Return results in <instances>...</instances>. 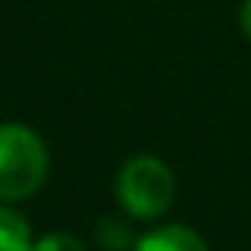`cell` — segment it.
<instances>
[{"label":"cell","instance_id":"cell-5","mask_svg":"<svg viewBox=\"0 0 251 251\" xmlns=\"http://www.w3.org/2000/svg\"><path fill=\"white\" fill-rule=\"evenodd\" d=\"M32 251H84V245L74 235H65V232H52V235H42Z\"/></svg>","mask_w":251,"mask_h":251},{"label":"cell","instance_id":"cell-4","mask_svg":"<svg viewBox=\"0 0 251 251\" xmlns=\"http://www.w3.org/2000/svg\"><path fill=\"white\" fill-rule=\"evenodd\" d=\"M0 251H32L26 219L3 206H0Z\"/></svg>","mask_w":251,"mask_h":251},{"label":"cell","instance_id":"cell-2","mask_svg":"<svg viewBox=\"0 0 251 251\" xmlns=\"http://www.w3.org/2000/svg\"><path fill=\"white\" fill-rule=\"evenodd\" d=\"M116 190H119V203L126 206L129 216L155 219L174 203V174L164 161L142 155L126 161V168L119 171Z\"/></svg>","mask_w":251,"mask_h":251},{"label":"cell","instance_id":"cell-6","mask_svg":"<svg viewBox=\"0 0 251 251\" xmlns=\"http://www.w3.org/2000/svg\"><path fill=\"white\" fill-rule=\"evenodd\" d=\"M242 29L251 39V0H245V7H242Z\"/></svg>","mask_w":251,"mask_h":251},{"label":"cell","instance_id":"cell-3","mask_svg":"<svg viewBox=\"0 0 251 251\" xmlns=\"http://www.w3.org/2000/svg\"><path fill=\"white\" fill-rule=\"evenodd\" d=\"M135 251H206V245L187 226H161V229L142 235Z\"/></svg>","mask_w":251,"mask_h":251},{"label":"cell","instance_id":"cell-1","mask_svg":"<svg viewBox=\"0 0 251 251\" xmlns=\"http://www.w3.org/2000/svg\"><path fill=\"white\" fill-rule=\"evenodd\" d=\"M49 151L26 126H0V200H26L45 184Z\"/></svg>","mask_w":251,"mask_h":251}]
</instances>
